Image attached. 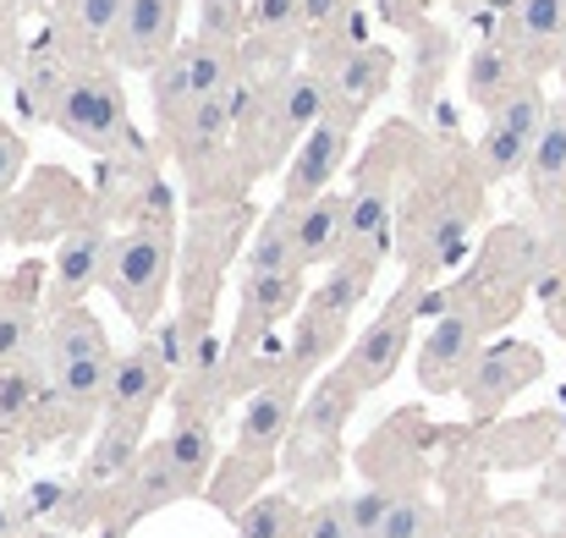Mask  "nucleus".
<instances>
[{"label": "nucleus", "instance_id": "nucleus-27", "mask_svg": "<svg viewBox=\"0 0 566 538\" xmlns=\"http://www.w3.org/2000/svg\"><path fill=\"white\" fill-rule=\"evenodd\" d=\"M490 122L506 127V133H517V138H528V144H539V133H545V122H551V99H545L539 77H528L517 94H506V99L490 110Z\"/></svg>", "mask_w": 566, "mask_h": 538}, {"label": "nucleus", "instance_id": "nucleus-34", "mask_svg": "<svg viewBox=\"0 0 566 538\" xmlns=\"http://www.w3.org/2000/svg\"><path fill=\"white\" fill-rule=\"evenodd\" d=\"M297 538H353V523H347V495H331V500L308 506Z\"/></svg>", "mask_w": 566, "mask_h": 538}, {"label": "nucleus", "instance_id": "nucleus-29", "mask_svg": "<svg viewBox=\"0 0 566 538\" xmlns=\"http://www.w3.org/2000/svg\"><path fill=\"white\" fill-rule=\"evenodd\" d=\"M528 155H534V144L528 138H517V133H506V127H484V138H479V171L484 181H512L528 171Z\"/></svg>", "mask_w": 566, "mask_h": 538}, {"label": "nucleus", "instance_id": "nucleus-16", "mask_svg": "<svg viewBox=\"0 0 566 538\" xmlns=\"http://www.w3.org/2000/svg\"><path fill=\"white\" fill-rule=\"evenodd\" d=\"M297 209V253H303V270L314 264H336L347 253V192H319L308 203H292Z\"/></svg>", "mask_w": 566, "mask_h": 538}, {"label": "nucleus", "instance_id": "nucleus-11", "mask_svg": "<svg viewBox=\"0 0 566 538\" xmlns=\"http://www.w3.org/2000/svg\"><path fill=\"white\" fill-rule=\"evenodd\" d=\"M111 231L105 225H77L50 264V308H77L94 286H105V264H111Z\"/></svg>", "mask_w": 566, "mask_h": 538}, {"label": "nucleus", "instance_id": "nucleus-41", "mask_svg": "<svg viewBox=\"0 0 566 538\" xmlns=\"http://www.w3.org/2000/svg\"><path fill=\"white\" fill-rule=\"evenodd\" d=\"M556 247H562V259H566V209H562V225H556Z\"/></svg>", "mask_w": 566, "mask_h": 538}, {"label": "nucleus", "instance_id": "nucleus-44", "mask_svg": "<svg viewBox=\"0 0 566 538\" xmlns=\"http://www.w3.org/2000/svg\"><path fill=\"white\" fill-rule=\"evenodd\" d=\"M434 538H446V528H440V534H434Z\"/></svg>", "mask_w": 566, "mask_h": 538}, {"label": "nucleus", "instance_id": "nucleus-13", "mask_svg": "<svg viewBox=\"0 0 566 538\" xmlns=\"http://www.w3.org/2000/svg\"><path fill=\"white\" fill-rule=\"evenodd\" d=\"M358 395H364V390H358L342 368H331V373L303 395V412H297V429H292L297 451H336V434L347 429Z\"/></svg>", "mask_w": 566, "mask_h": 538}, {"label": "nucleus", "instance_id": "nucleus-6", "mask_svg": "<svg viewBox=\"0 0 566 538\" xmlns=\"http://www.w3.org/2000/svg\"><path fill=\"white\" fill-rule=\"evenodd\" d=\"M539 373H545V352H539V347H528V341H495V347L479 352L473 373L462 379V401H468V412L484 423V418L506 412L512 395H523Z\"/></svg>", "mask_w": 566, "mask_h": 538}, {"label": "nucleus", "instance_id": "nucleus-31", "mask_svg": "<svg viewBox=\"0 0 566 538\" xmlns=\"http://www.w3.org/2000/svg\"><path fill=\"white\" fill-rule=\"evenodd\" d=\"M39 352V319L28 303H0V368H17Z\"/></svg>", "mask_w": 566, "mask_h": 538}, {"label": "nucleus", "instance_id": "nucleus-3", "mask_svg": "<svg viewBox=\"0 0 566 538\" xmlns=\"http://www.w3.org/2000/svg\"><path fill=\"white\" fill-rule=\"evenodd\" d=\"M50 122L66 138H77L83 149H94V155H116L133 138V127H127V94L105 72H72L66 88H61V99L50 105Z\"/></svg>", "mask_w": 566, "mask_h": 538}, {"label": "nucleus", "instance_id": "nucleus-30", "mask_svg": "<svg viewBox=\"0 0 566 538\" xmlns=\"http://www.w3.org/2000/svg\"><path fill=\"white\" fill-rule=\"evenodd\" d=\"M434 534H440L434 506H429L418 489H396V506L385 511V523H379L375 538H434Z\"/></svg>", "mask_w": 566, "mask_h": 538}, {"label": "nucleus", "instance_id": "nucleus-33", "mask_svg": "<svg viewBox=\"0 0 566 538\" xmlns=\"http://www.w3.org/2000/svg\"><path fill=\"white\" fill-rule=\"evenodd\" d=\"M33 401H39V373H33L28 362L0 368V423H17Z\"/></svg>", "mask_w": 566, "mask_h": 538}, {"label": "nucleus", "instance_id": "nucleus-23", "mask_svg": "<svg viewBox=\"0 0 566 538\" xmlns=\"http://www.w3.org/2000/svg\"><path fill=\"white\" fill-rule=\"evenodd\" d=\"M166 456H171L182 489L198 495V489L209 484V473H214V429H209V418H182V423L166 434Z\"/></svg>", "mask_w": 566, "mask_h": 538}, {"label": "nucleus", "instance_id": "nucleus-24", "mask_svg": "<svg viewBox=\"0 0 566 538\" xmlns=\"http://www.w3.org/2000/svg\"><path fill=\"white\" fill-rule=\"evenodd\" d=\"M138 456H144V429L105 418V423H99V440H94V451H88V462H83V478H88V484H111V478L133 473Z\"/></svg>", "mask_w": 566, "mask_h": 538}, {"label": "nucleus", "instance_id": "nucleus-40", "mask_svg": "<svg viewBox=\"0 0 566 538\" xmlns=\"http://www.w3.org/2000/svg\"><path fill=\"white\" fill-rule=\"evenodd\" d=\"M556 495L566 500V456H562V467H556Z\"/></svg>", "mask_w": 566, "mask_h": 538}, {"label": "nucleus", "instance_id": "nucleus-42", "mask_svg": "<svg viewBox=\"0 0 566 538\" xmlns=\"http://www.w3.org/2000/svg\"><path fill=\"white\" fill-rule=\"evenodd\" d=\"M562 83H566V50H562Z\"/></svg>", "mask_w": 566, "mask_h": 538}, {"label": "nucleus", "instance_id": "nucleus-38", "mask_svg": "<svg viewBox=\"0 0 566 538\" xmlns=\"http://www.w3.org/2000/svg\"><path fill=\"white\" fill-rule=\"evenodd\" d=\"M122 6H127V0H77V28H83L88 39H111L116 22H122Z\"/></svg>", "mask_w": 566, "mask_h": 538}, {"label": "nucleus", "instance_id": "nucleus-22", "mask_svg": "<svg viewBox=\"0 0 566 538\" xmlns=\"http://www.w3.org/2000/svg\"><path fill=\"white\" fill-rule=\"evenodd\" d=\"M127 489H133L127 517H149V511H160V506L188 500V489H182V478H177V467H171V456H166V440H155V445L138 456V467L127 473Z\"/></svg>", "mask_w": 566, "mask_h": 538}, {"label": "nucleus", "instance_id": "nucleus-19", "mask_svg": "<svg viewBox=\"0 0 566 538\" xmlns=\"http://www.w3.org/2000/svg\"><path fill=\"white\" fill-rule=\"evenodd\" d=\"M286 270H303V253H297V209L281 198L264 214V225H259V236L248 247L242 275H286Z\"/></svg>", "mask_w": 566, "mask_h": 538}, {"label": "nucleus", "instance_id": "nucleus-12", "mask_svg": "<svg viewBox=\"0 0 566 538\" xmlns=\"http://www.w3.org/2000/svg\"><path fill=\"white\" fill-rule=\"evenodd\" d=\"M336 110V83H331V72H297V77H286L281 88H275V99H270V149L281 155L292 138L303 144L325 116Z\"/></svg>", "mask_w": 566, "mask_h": 538}, {"label": "nucleus", "instance_id": "nucleus-35", "mask_svg": "<svg viewBox=\"0 0 566 538\" xmlns=\"http://www.w3.org/2000/svg\"><path fill=\"white\" fill-rule=\"evenodd\" d=\"M390 506H396V489H364V495H347V523H353V538H375Z\"/></svg>", "mask_w": 566, "mask_h": 538}, {"label": "nucleus", "instance_id": "nucleus-32", "mask_svg": "<svg viewBox=\"0 0 566 538\" xmlns=\"http://www.w3.org/2000/svg\"><path fill=\"white\" fill-rule=\"evenodd\" d=\"M248 11H253L248 0H198V39L237 50V39L248 28Z\"/></svg>", "mask_w": 566, "mask_h": 538}, {"label": "nucleus", "instance_id": "nucleus-28", "mask_svg": "<svg viewBox=\"0 0 566 538\" xmlns=\"http://www.w3.org/2000/svg\"><path fill=\"white\" fill-rule=\"evenodd\" d=\"M303 511L292 506V495H253L248 511H237V538H297Z\"/></svg>", "mask_w": 566, "mask_h": 538}, {"label": "nucleus", "instance_id": "nucleus-20", "mask_svg": "<svg viewBox=\"0 0 566 538\" xmlns=\"http://www.w3.org/2000/svg\"><path fill=\"white\" fill-rule=\"evenodd\" d=\"M528 83V72H523V61L506 50V44H479L473 55H468V99L490 116L506 94H517Z\"/></svg>", "mask_w": 566, "mask_h": 538}, {"label": "nucleus", "instance_id": "nucleus-43", "mask_svg": "<svg viewBox=\"0 0 566 538\" xmlns=\"http://www.w3.org/2000/svg\"><path fill=\"white\" fill-rule=\"evenodd\" d=\"M33 538H66V534H33Z\"/></svg>", "mask_w": 566, "mask_h": 538}, {"label": "nucleus", "instance_id": "nucleus-26", "mask_svg": "<svg viewBox=\"0 0 566 538\" xmlns=\"http://www.w3.org/2000/svg\"><path fill=\"white\" fill-rule=\"evenodd\" d=\"M446 61H451V33L423 28V39H418V50H412V110H418V116H429V110L440 105L434 88H440Z\"/></svg>", "mask_w": 566, "mask_h": 538}, {"label": "nucleus", "instance_id": "nucleus-5", "mask_svg": "<svg viewBox=\"0 0 566 538\" xmlns=\"http://www.w3.org/2000/svg\"><path fill=\"white\" fill-rule=\"evenodd\" d=\"M303 379L286 368V373H275L270 384H259L253 395H248V407H242V418H237V445H231V456H242V462H259V467H275V456L286 451V440H292V429H297V412H303Z\"/></svg>", "mask_w": 566, "mask_h": 538}, {"label": "nucleus", "instance_id": "nucleus-2", "mask_svg": "<svg viewBox=\"0 0 566 538\" xmlns=\"http://www.w3.org/2000/svg\"><path fill=\"white\" fill-rule=\"evenodd\" d=\"M429 314V292L418 286V281H407L385 308H379L375 319L364 325V336L342 352V373L358 384V390H379L396 368H401V358H407V341H412V325Z\"/></svg>", "mask_w": 566, "mask_h": 538}, {"label": "nucleus", "instance_id": "nucleus-9", "mask_svg": "<svg viewBox=\"0 0 566 538\" xmlns=\"http://www.w3.org/2000/svg\"><path fill=\"white\" fill-rule=\"evenodd\" d=\"M177 28H182V0H127L122 22L111 33V50L122 66L155 72L177 50Z\"/></svg>", "mask_w": 566, "mask_h": 538}, {"label": "nucleus", "instance_id": "nucleus-1", "mask_svg": "<svg viewBox=\"0 0 566 538\" xmlns=\"http://www.w3.org/2000/svg\"><path fill=\"white\" fill-rule=\"evenodd\" d=\"M171 264H177V236L171 225H133L111 242V264H105V292L116 297V308L138 325L155 330L160 308H166V286H171Z\"/></svg>", "mask_w": 566, "mask_h": 538}, {"label": "nucleus", "instance_id": "nucleus-8", "mask_svg": "<svg viewBox=\"0 0 566 538\" xmlns=\"http://www.w3.org/2000/svg\"><path fill=\"white\" fill-rule=\"evenodd\" d=\"M479 352H484V314L451 308V314H440L434 330L423 336L418 379H423L429 390H462V379L473 373Z\"/></svg>", "mask_w": 566, "mask_h": 538}, {"label": "nucleus", "instance_id": "nucleus-18", "mask_svg": "<svg viewBox=\"0 0 566 538\" xmlns=\"http://www.w3.org/2000/svg\"><path fill=\"white\" fill-rule=\"evenodd\" d=\"M523 177H528V192H534L539 209H562L566 203V99L551 105V122H545Z\"/></svg>", "mask_w": 566, "mask_h": 538}, {"label": "nucleus", "instance_id": "nucleus-7", "mask_svg": "<svg viewBox=\"0 0 566 538\" xmlns=\"http://www.w3.org/2000/svg\"><path fill=\"white\" fill-rule=\"evenodd\" d=\"M171 362L166 352L155 347V336H144L133 352H122L116 358V373H111V395H105V418L111 423H149L155 418V407H160V395L171 390Z\"/></svg>", "mask_w": 566, "mask_h": 538}, {"label": "nucleus", "instance_id": "nucleus-15", "mask_svg": "<svg viewBox=\"0 0 566 538\" xmlns=\"http://www.w3.org/2000/svg\"><path fill=\"white\" fill-rule=\"evenodd\" d=\"M528 72H545L551 61L562 66L566 50V0H512V44H506Z\"/></svg>", "mask_w": 566, "mask_h": 538}, {"label": "nucleus", "instance_id": "nucleus-4", "mask_svg": "<svg viewBox=\"0 0 566 538\" xmlns=\"http://www.w3.org/2000/svg\"><path fill=\"white\" fill-rule=\"evenodd\" d=\"M231 83H237V55H231V44H209V39L177 44V50L149 72L155 110H160L166 122H177V116H188L192 105L226 94Z\"/></svg>", "mask_w": 566, "mask_h": 538}, {"label": "nucleus", "instance_id": "nucleus-37", "mask_svg": "<svg viewBox=\"0 0 566 538\" xmlns=\"http://www.w3.org/2000/svg\"><path fill=\"white\" fill-rule=\"evenodd\" d=\"M22 171H28V138L0 122V198H11V187L22 181Z\"/></svg>", "mask_w": 566, "mask_h": 538}, {"label": "nucleus", "instance_id": "nucleus-14", "mask_svg": "<svg viewBox=\"0 0 566 538\" xmlns=\"http://www.w3.org/2000/svg\"><path fill=\"white\" fill-rule=\"evenodd\" d=\"M248 110H253V88L231 83L226 94H214V99L192 105L188 116H177V155H182V166L209 160V155L231 138V127H237Z\"/></svg>", "mask_w": 566, "mask_h": 538}, {"label": "nucleus", "instance_id": "nucleus-17", "mask_svg": "<svg viewBox=\"0 0 566 538\" xmlns=\"http://www.w3.org/2000/svg\"><path fill=\"white\" fill-rule=\"evenodd\" d=\"M390 66H396V55L390 50H379V44H364V50H353V55H342L336 66H331V83H336V105L342 110H369L379 94H385V83H390Z\"/></svg>", "mask_w": 566, "mask_h": 538}, {"label": "nucleus", "instance_id": "nucleus-21", "mask_svg": "<svg viewBox=\"0 0 566 538\" xmlns=\"http://www.w3.org/2000/svg\"><path fill=\"white\" fill-rule=\"evenodd\" d=\"M379 264L375 259H336L325 275H319V286H314V297H308V308H319V314H331V319H353V308H364V297H369V286H375Z\"/></svg>", "mask_w": 566, "mask_h": 538}, {"label": "nucleus", "instance_id": "nucleus-25", "mask_svg": "<svg viewBox=\"0 0 566 538\" xmlns=\"http://www.w3.org/2000/svg\"><path fill=\"white\" fill-rule=\"evenodd\" d=\"M94 352H111L105 325H99L88 308H55V319H50V330H44V362L94 358Z\"/></svg>", "mask_w": 566, "mask_h": 538}, {"label": "nucleus", "instance_id": "nucleus-36", "mask_svg": "<svg viewBox=\"0 0 566 538\" xmlns=\"http://www.w3.org/2000/svg\"><path fill=\"white\" fill-rule=\"evenodd\" d=\"M248 22L270 39H286L292 28H303V0H253Z\"/></svg>", "mask_w": 566, "mask_h": 538}, {"label": "nucleus", "instance_id": "nucleus-10", "mask_svg": "<svg viewBox=\"0 0 566 538\" xmlns=\"http://www.w3.org/2000/svg\"><path fill=\"white\" fill-rule=\"evenodd\" d=\"M353 122H358V116L336 105V110L297 144V155H292V166H286V203H308V198L331 192V181H336L347 149H353Z\"/></svg>", "mask_w": 566, "mask_h": 538}, {"label": "nucleus", "instance_id": "nucleus-39", "mask_svg": "<svg viewBox=\"0 0 566 538\" xmlns=\"http://www.w3.org/2000/svg\"><path fill=\"white\" fill-rule=\"evenodd\" d=\"M347 11H353V0H303V28L314 39H331L347 22Z\"/></svg>", "mask_w": 566, "mask_h": 538}]
</instances>
